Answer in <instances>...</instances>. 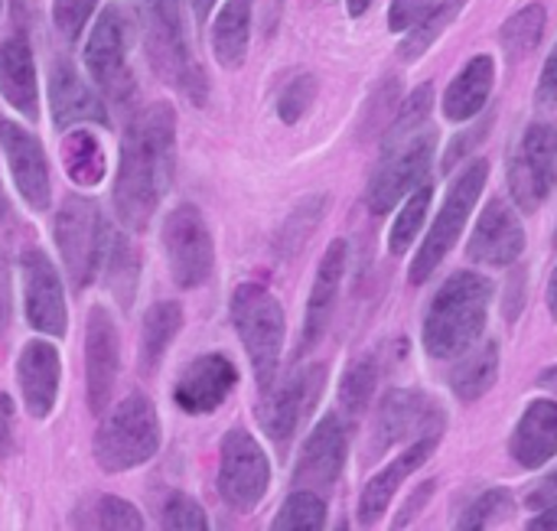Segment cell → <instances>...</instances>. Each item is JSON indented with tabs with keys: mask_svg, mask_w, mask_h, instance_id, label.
<instances>
[{
	"mask_svg": "<svg viewBox=\"0 0 557 531\" xmlns=\"http://www.w3.org/2000/svg\"><path fill=\"white\" fill-rule=\"evenodd\" d=\"M176 166V114L166 101L144 108L121 144L114 209L131 232H144L160 209Z\"/></svg>",
	"mask_w": 557,
	"mask_h": 531,
	"instance_id": "obj_1",
	"label": "cell"
},
{
	"mask_svg": "<svg viewBox=\"0 0 557 531\" xmlns=\"http://www.w3.org/2000/svg\"><path fill=\"white\" fill-rule=\"evenodd\" d=\"M493 284L473 271L454 274L431 300V310L424 317V349L434 359H457L467 353L483 326L490 310Z\"/></svg>",
	"mask_w": 557,
	"mask_h": 531,
	"instance_id": "obj_2",
	"label": "cell"
},
{
	"mask_svg": "<svg viewBox=\"0 0 557 531\" xmlns=\"http://www.w3.org/2000/svg\"><path fill=\"white\" fill-rule=\"evenodd\" d=\"M232 323L251 359L258 388L271 392L277 366H281V349H284L281 300L261 284H242L232 297Z\"/></svg>",
	"mask_w": 557,
	"mask_h": 531,
	"instance_id": "obj_3",
	"label": "cell"
},
{
	"mask_svg": "<svg viewBox=\"0 0 557 531\" xmlns=\"http://www.w3.org/2000/svg\"><path fill=\"white\" fill-rule=\"evenodd\" d=\"M160 450V418L147 395L124 398L95 434V460L104 473H124Z\"/></svg>",
	"mask_w": 557,
	"mask_h": 531,
	"instance_id": "obj_4",
	"label": "cell"
},
{
	"mask_svg": "<svg viewBox=\"0 0 557 531\" xmlns=\"http://www.w3.org/2000/svg\"><path fill=\"white\" fill-rule=\"evenodd\" d=\"M137 3H140L144 42H147V55H150L153 69L166 82L183 88L193 104H202L206 101V78L186 49L180 0H137Z\"/></svg>",
	"mask_w": 557,
	"mask_h": 531,
	"instance_id": "obj_5",
	"label": "cell"
},
{
	"mask_svg": "<svg viewBox=\"0 0 557 531\" xmlns=\"http://www.w3.org/2000/svg\"><path fill=\"white\" fill-rule=\"evenodd\" d=\"M111 225L98 212L91 199L69 196L55 212V245L62 255V264L78 291L91 287L101 274V258L108 245Z\"/></svg>",
	"mask_w": 557,
	"mask_h": 531,
	"instance_id": "obj_6",
	"label": "cell"
},
{
	"mask_svg": "<svg viewBox=\"0 0 557 531\" xmlns=\"http://www.w3.org/2000/svg\"><path fill=\"white\" fill-rule=\"evenodd\" d=\"M486 176H490V163L473 160L454 180V186L447 193V202H444L441 215L434 219V225H431V232H428V238H424V245H421V251H418V258L411 264V284H424L437 271V264L447 258V251L460 238V232H463V225H467V219H470V212H473V206H476V199H480V193L486 186Z\"/></svg>",
	"mask_w": 557,
	"mask_h": 531,
	"instance_id": "obj_7",
	"label": "cell"
},
{
	"mask_svg": "<svg viewBox=\"0 0 557 531\" xmlns=\"http://www.w3.org/2000/svg\"><path fill=\"white\" fill-rule=\"evenodd\" d=\"M557 186V127L532 124L509 163V189L519 209L535 212Z\"/></svg>",
	"mask_w": 557,
	"mask_h": 531,
	"instance_id": "obj_8",
	"label": "cell"
},
{
	"mask_svg": "<svg viewBox=\"0 0 557 531\" xmlns=\"http://www.w3.org/2000/svg\"><path fill=\"white\" fill-rule=\"evenodd\" d=\"M163 251L176 287H199L215 264L212 232L196 206H176L163 222Z\"/></svg>",
	"mask_w": 557,
	"mask_h": 531,
	"instance_id": "obj_9",
	"label": "cell"
},
{
	"mask_svg": "<svg viewBox=\"0 0 557 531\" xmlns=\"http://www.w3.org/2000/svg\"><path fill=\"white\" fill-rule=\"evenodd\" d=\"M271 483V464L261 444L248 431H228L219 460V493L235 513H251L264 499Z\"/></svg>",
	"mask_w": 557,
	"mask_h": 531,
	"instance_id": "obj_10",
	"label": "cell"
},
{
	"mask_svg": "<svg viewBox=\"0 0 557 531\" xmlns=\"http://www.w3.org/2000/svg\"><path fill=\"white\" fill-rule=\"evenodd\" d=\"M431 153H434V134L421 131L408 144H401L392 153H382V166L375 170L369 183V209L375 215L392 212L408 193L421 189V183L431 173Z\"/></svg>",
	"mask_w": 557,
	"mask_h": 531,
	"instance_id": "obj_11",
	"label": "cell"
},
{
	"mask_svg": "<svg viewBox=\"0 0 557 531\" xmlns=\"http://www.w3.org/2000/svg\"><path fill=\"white\" fill-rule=\"evenodd\" d=\"M127 10L121 3H108L85 42V69L111 98L124 95L127 88Z\"/></svg>",
	"mask_w": 557,
	"mask_h": 531,
	"instance_id": "obj_12",
	"label": "cell"
},
{
	"mask_svg": "<svg viewBox=\"0 0 557 531\" xmlns=\"http://www.w3.org/2000/svg\"><path fill=\"white\" fill-rule=\"evenodd\" d=\"M0 150L7 157V166L13 173V183L23 202L33 212H46L52 199V183H49V163H46L42 144L26 127L13 121H0Z\"/></svg>",
	"mask_w": 557,
	"mask_h": 531,
	"instance_id": "obj_13",
	"label": "cell"
},
{
	"mask_svg": "<svg viewBox=\"0 0 557 531\" xmlns=\"http://www.w3.org/2000/svg\"><path fill=\"white\" fill-rule=\"evenodd\" d=\"M117 369H121L117 326L104 307H91L85 323V388H88V408L95 415L104 411L114 392Z\"/></svg>",
	"mask_w": 557,
	"mask_h": 531,
	"instance_id": "obj_14",
	"label": "cell"
},
{
	"mask_svg": "<svg viewBox=\"0 0 557 531\" xmlns=\"http://www.w3.org/2000/svg\"><path fill=\"white\" fill-rule=\"evenodd\" d=\"M323 382H326V366H307L304 372L287 379L284 388L271 395V402L261 411V428L277 444V450H287L300 421L313 411Z\"/></svg>",
	"mask_w": 557,
	"mask_h": 531,
	"instance_id": "obj_15",
	"label": "cell"
},
{
	"mask_svg": "<svg viewBox=\"0 0 557 531\" xmlns=\"http://www.w3.org/2000/svg\"><path fill=\"white\" fill-rule=\"evenodd\" d=\"M23 271V307L33 330L42 336H65V294L59 271L42 251H26L20 261Z\"/></svg>",
	"mask_w": 557,
	"mask_h": 531,
	"instance_id": "obj_16",
	"label": "cell"
},
{
	"mask_svg": "<svg viewBox=\"0 0 557 531\" xmlns=\"http://www.w3.org/2000/svg\"><path fill=\"white\" fill-rule=\"evenodd\" d=\"M343 464H346V431L336 415H326L300 450L294 483L300 490L330 493L343 473Z\"/></svg>",
	"mask_w": 557,
	"mask_h": 531,
	"instance_id": "obj_17",
	"label": "cell"
},
{
	"mask_svg": "<svg viewBox=\"0 0 557 531\" xmlns=\"http://www.w3.org/2000/svg\"><path fill=\"white\" fill-rule=\"evenodd\" d=\"M59 379H62L59 349L49 339H29L16 359V385H20L26 411L36 421L52 415L55 395H59Z\"/></svg>",
	"mask_w": 557,
	"mask_h": 531,
	"instance_id": "obj_18",
	"label": "cell"
},
{
	"mask_svg": "<svg viewBox=\"0 0 557 531\" xmlns=\"http://www.w3.org/2000/svg\"><path fill=\"white\" fill-rule=\"evenodd\" d=\"M235 382H238V372H235V366L225 356H219V353L199 356L180 375L173 402L186 415H212L232 395Z\"/></svg>",
	"mask_w": 557,
	"mask_h": 531,
	"instance_id": "obj_19",
	"label": "cell"
},
{
	"mask_svg": "<svg viewBox=\"0 0 557 531\" xmlns=\"http://www.w3.org/2000/svg\"><path fill=\"white\" fill-rule=\"evenodd\" d=\"M437 441H441V421H434L431 428H424V431L418 434V441H414L388 470H382V473H375V477L369 480V486H366V493H362V499H359V522H362V526H375V522L385 516V509H388V503L395 499L398 486H401L421 464H428V457L437 450Z\"/></svg>",
	"mask_w": 557,
	"mask_h": 531,
	"instance_id": "obj_20",
	"label": "cell"
},
{
	"mask_svg": "<svg viewBox=\"0 0 557 531\" xmlns=\"http://www.w3.org/2000/svg\"><path fill=\"white\" fill-rule=\"evenodd\" d=\"M525 248V232H522V222L516 219V212L493 199L486 206V212L480 215L476 222V232L467 245V255L470 261L476 264H493V268H506L512 264Z\"/></svg>",
	"mask_w": 557,
	"mask_h": 531,
	"instance_id": "obj_21",
	"label": "cell"
},
{
	"mask_svg": "<svg viewBox=\"0 0 557 531\" xmlns=\"http://www.w3.org/2000/svg\"><path fill=\"white\" fill-rule=\"evenodd\" d=\"M49 108H52V124L59 131H69V127L85 124V121H95V124L108 121L101 98L78 78V72L69 62H55V69H52Z\"/></svg>",
	"mask_w": 557,
	"mask_h": 531,
	"instance_id": "obj_22",
	"label": "cell"
},
{
	"mask_svg": "<svg viewBox=\"0 0 557 531\" xmlns=\"http://www.w3.org/2000/svg\"><path fill=\"white\" fill-rule=\"evenodd\" d=\"M512 460L525 470L545 467L557 454V402L539 398L525 408L522 421L512 431Z\"/></svg>",
	"mask_w": 557,
	"mask_h": 531,
	"instance_id": "obj_23",
	"label": "cell"
},
{
	"mask_svg": "<svg viewBox=\"0 0 557 531\" xmlns=\"http://www.w3.org/2000/svg\"><path fill=\"white\" fill-rule=\"evenodd\" d=\"M346 258H349V248L339 238V242H333L326 248V255H323V261L317 268V281H313V291H310V300H307V320H304V349L317 346L320 336L330 326L336 294H339L343 274H346Z\"/></svg>",
	"mask_w": 557,
	"mask_h": 531,
	"instance_id": "obj_24",
	"label": "cell"
},
{
	"mask_svg": "<svg viewBox=\"0 0 557 531\" xmlns=\"http://www.w3.org/2000/svg\"><path fill=\"white\" fill-rule=\"evenodd\" d=\"M0 95L20 111L26 121L39 118V88H36V62L29 42L13 36L0 46Z\"/></svg>",
	"mask_w": 557,
	"mask_h": 531,
	"instance_id": "obj_25",
	"label": "cell"
},
{
	"mask_svg": "<svg viewBox=\"0 0 557 531\" xmlns=\"http://www.w3.org/2000/svg\"><path fill=\"white\" fill-rule=\"evenodd\" d=\"M431 402L418 392H392L379 411V424H375V454L388 450L392 444H398L401 437L421 434L424 428H431V421H437V415H428Z\"/></svg>",
	"mask_w": 557,
	"mask_h": 531,
	"instance_id": "obj_26",
	"label": "cell"
},
{
	"mask_svg": "<svg viewBox=\"0 0 557 531\" xmlns=\"http://www.w3.org/2000/svg\"><path fill=\"white\" fill-rule=\"evenodd\" d=\"M496 82V65L490 55H476L467 62V69L450 82L447 98H444V114L450 121H470L473 114L483 111L490 91Z\"/></svg>",
	"mask_w": 557,
	"mask_h": 531,
	"instance_id": "obj_27",
	"label": "cell"
},
{
	"mask_svg": "<svg viewBox=\"0 0 557 531\" xmlns=\"http://www.w3.org/2000/svg\"><path fill=\"white\" fill-rule=\"evenodd\" d=\"M255 0H225L212 23V52L222 69H238L248 55Z\"/></svg>",
	"mask_w": 557,
	"mask_h": 531,
	"instance_id": "obj_28",
	"label": "cell"
},
{
	"mask_svg": "<svg viewBox=\"0 0 557 531\" xmlns=\"http://www.w3.org/2000/svg\"><path fill=\"white\" fill-rule=\"evenodd\" d=\"M183 326V307L173 300L153 304L144 317V330H140V369L153 372L163 359V353L170 349L173 336Z\"/></svg>",
	"mask_w": 557,
	"mask_h": 531,
	"instance_id": "obj_29",
	"label": "cell"
},
{
	"mask_svg": "<svg viewBox=\"0 0 557 531\" xmlns=\"http://www.w3.org/2000/svg\"><path fill=\"white\" fill-rule=\"evenodd\" d=\"M101 274L108 281V291L131 307L134 300V287H137V258L131 242L121 232H108V245H104V258H101Z\"/></svg>",
	"mask_w": 557,
	"mask_h": 531,
	"instance_id": "obj_30",
	"label": "cell"
},
{
	"mask_svg": "<svg viewBox=\"0 0 557 531\" xmlns=\"http://www.w3.org/2000/svg\"><path fill=\"white\" fill-rule=\"evenodd\" d=\"M496 372H499V346H496V343H483L473 356H467V359L457 366L450 385H454L457 398L476 402V398H483V395L493 388Z\"/></svg>",
	"mask_w": 557,
	"mask_h": 531,
	"instance_id": "obj_31",
	"label": "cell"
},
{
	"mask_svg": "<svg viewBox=\"0 0 557 531\" xmlns=\"http://www.w3.org/2000/svg\"><path fill=\"white\" fill-rule=\"evenodd\" d=\"M62 163H65L69 180L78 183V186H95L104 176L101 144L95 140V134H88L82 127H75V134L65 137V144H62Z\"/></svg>",
	"mask_w": 557,
	"mask_h": 531,
	"instance_id": "obj_32",
	"label": "cell"
},
{
	"mask_svg": "<svg viewBox=\"0 0 557 531\" xmlns=\"http://www.w3.org/2000/svg\"><path fill=\"white\" fill-rule=\"evenodd\" d=\"M542 33H545V7L542 3H532L525 10H519L506 26H503V46L509 52L512 62L525 59L535 52V46L542 42Z\"/></svg>",
	"mask_w": 557,
	"mask_h": 531,
	"instance_id": "obj_33",
	"label": "cell"
},
{
	"mask_svg": "<svg viewBox=\"0 0 557 531\" xmlns=\"http://www.w3.org/2000/svg\"><path fill=\"white\" fill-rule=\"evenodd\" d=\"M326 526V503L320 493L313 490H297L287 496V503L281 506L277 519H274V529L287 531H320Z\"/></svg>",
	"mask_w": 557,
	"mask_h": 531,
	"instance_id": "obj_34",
	"label": "cell"
},
{
	"mask_svg": "<svg viewBox=\"0 0 557 531\" xmlns=\"http://www.w3.org/2000/svg\"><path fill=\"white\" fill-rule=\"evenodd\" d=\"M431 101H434V88H431V85H421V88L405 101V108L398 111V118H395V124H392L385 144H382V153H392V150H398L401 144H408L411 137L421 134V127L428 124V114H431Z\"/></svg>",
	"mask_w": 557,
	"mask_h": 531,
	"instance_id": "obj_35",
	"label": "cell"
},
{
	"mask_svg": "<svg viewBox=\"0 0 557 531\" xmlns=\"http://www.w3.org/2000/svg\"><path fill=\"white\" fill-rule=\"evenodd\" d=\"M375 382H379L375 359H359L356 366H349V372L343 375V385H339V405L349 418L366 415V408L375 395Z\"/></svg>",
	"mask_w": 557,
	"mask_h": 531,
	"instance_id": "obj_36",
	"label": "cell"
},
{
	"mask_svg": "<svg viewBox=\"0 0 557 531\" xmlns=\"http://www.w3.org/2000/svg\"><path fill=\"white\" fill-rule=\"evenodd\" d=\"M428 206H431V186H421V189L401 206V212H398V219H395V225H392V232H388V251H392V255H405V251L411 248V242L418 238L421 222H424V215H428Z\"/></svg>",
	"mask_w": 557,
	"mask_h": 531,
	"instance_id": "obj_37",
	"label": "cell"
},
{
	"mask_svg": "<svg viewBox=\"0 0 557 531\" xmlns=\"http://www.w3.org/2000/svg\"><path fill=\"white\" fill-rule=\"evenodd\" d=\"M512 496L506 490H490L483 493L470 509L467 516L460 519V529H493V526H503L509 516H512Z\"/></svg>",
	"mask_w": 557,
	"mask_h": 531,
	"instance_id": "obj_38",
	"label": "cell"
},
{
	"mask_svg": "<svg viewBox=\"0 0 557 531\" xmlns=\"http://www.w3.org/2000/svg\"><path fill=\"white\" fill-rule=\"evenodd\" d=\"M463 0H447L444 7H437L431 16H424L414 29H411V36L405 39V46H401V55L405 59H418L428 46H434V39L447 29V23L457 16V7H460Z\"/></svg>",
	"mask_w": 557,
	"mask_h": 531,
	"instance_id": "obj_39",
	"label": "cell"
},
{
	"mask_svg": "<svg viewBox=\"0 0 557 531\" xmlns=\"http://www.w3.org/2000/svg\"><path fill=\"white\" fill-rule=\"evenodd\" d=\"M95 522V529H114V531H140L144 529V519H140V513L131 506V503H124V499H117V496H101L98 503H91V513H88Z\"/></svg>",
	"mask_w": 557,
	"mask_h": 531,
	"instance_id": "obj_40",
	"label": "cell"
},
{
	"mask_svg": "<svg viewBox=\"0 0 557 531\" xmlns=\"http://www.w3.org/2000/svg\"><path fill=\"white\" fill-rule=\"evenodd\" d=\"M313 98H317V78H313V75H297V78L281 91V101H277L281 121L297 124V121L310 111Z\"/></svg>",
	"mask_w": 557,
	"mask_h": 531,
	"instance_id": "obj_41",
	"label": "cell"
},
{
	"mask_svg": "<svg viewBox=\"0 0 557 531\" xmlns=\"http://www.w3.org/2000/svg\"><path fill=\"white\" fill-rule=\"evenodd\" d=\"M163 529H180V531H206L209 519L199 509V503H193L183 493H170L163 503Z\"/></svg>",
	"mask_w": 557,
	"mask_h": 531,
	"instance_id": "obj_42",
	"label": "cell"
},
{
	"mask_svg": "<svg viewBox=\"0 0 557 531\" xmlns=\"http://www.w3.org/2000/svg\"><path fill=\"white\" fill-rule=\"evenodd\" d=\"M98 0H55L52 3V23L65 39H78L85 23L91 20Z\"/></svg>",
	"mask_w": 557,
	"mask_h": 531,
	"instance_id": "obj_43",
	"label": "cell"
},
{
	"mask_svg": "<svg viewBox=\"0 0 557 531\" xmlns=\"http://www.w3.org/2000/svg\"><path fill=\"white\" fill-rule=\"evenodd\" d=\"M431 13H434V0H392L388 26L395 33H405V29H414Z\"/></svg>",
	"mask_w": 557,
	"mask_h": 531,
	"instance_id": "obj_44",
	"label": "cell"
},
{
	"mask_svg": "<svg viewBox=\"0 0 557 531\" xmlns=\"http://www.w3.org/2000/svg\"><path fill=\"white\" fill-rule=\"evenodd\" d=\"M557 506V470H552L532 493H529V509L542 513V509H552Z\"/></svg>",
	"mask_w": 557,
	"mask_h": 531,
	"instance_id": "obj_45",
	"label": "cell"
},
{
	"mask_svg": "<svg viewBox=\"0 0 557 531\" xmlns=\"http://www.w3.org/2000/svg\"><path fill=\"white\" fill-rule=\"evenodd\" d=\"M10 317H13V287H10L7 258H3V251H0V336H3L7 326H10Z\"/></svg>",
	"mask_w": 557,
	"mask_h": 531,
	"instance_id": "obj_46",
	"label": "cell"
},
{
	"mask_svg": "<svg viewBox=\"0 0 557 531\" xmlns=\"http://www.w3.org/2000/svg\"><path fill=\"white\" fill-rule=\"evenodd\" d=\"M375 101H379V104H372V111H369V118H366V131H379L382 114H385V111H392V101H395V82H385V85L375 91Z\"/></svg>",
	"mask_w": 557,
	"mask_h": 531,
	"instance_id": "obj_47",
	"label": "cell"
},
{
	"mask_svg": "<svg viewBox=\"0 0 557 531\" xmlns=\"http://www.w3.org/2000/svg\"><path fill=\"white\" fill-rule=\"evenodd\" d=\"M539 101L542 104H555L557 101V46L555 52L548 55L545 72H542V82H539Z\"/></svg>",
	"mask_w": 557,
	"mask_h": 531,
	"instance_id": "obj_48",
	"label": "cell"
},
{
	"mask_svg": "<svg viewBox=\"0 0 557 531\" xmlns=\"http://www.w3.org/2000/svg\"><path fill=\"white\" fill-rule=\"evenodd\" d=\"M529 529H535V531L557 529V506H552V509H542V516H539V519H532V522H529Z\"/></svg>",
	"mask_w": 557,
	"mask_h": 531,
	"instance_id": "obj_49",
	"label": "cell"
},
{
	"mask_svg": "<svg viewBox=\"0 0 557 531\" xmlns=\"http://www.w3.org/2000/svg\"><path fill=\"white\" fill-rule=\"evenodd\" d=\"M212 3H215V0H193V13H196V20H199V23H206V16H209Z\"/></svg>",
	"mask_w": 557,
	"mask_h": 531,
	"instance_id": "obj_50",
	"label": "cell"
},
{
	"mask_svg": "<svg viewBox=\"0 0 557 531\" xmlns=\"http://www.w3.org/2000/svg\"><path fill=\"white\" fill-rule=\"evenodd\" d=\"M548 310H552V317L557 320V268L555 274H552V284H548Z\"/></svg>",
	"mask_w": 557,
	"mask_h": 531,
	"instance_id": "obj_51",
	"label": "cell"
},
{
	"mask_svg": "<svg viewBox=\"0 0 557 531\" xmlns=\"http://www.w3.org/2000/svg\"><path fill=\"white\" fill-rule=\"evenodd\" d=\"M372 0H346V7H349V13L352 16H359V13H366V7H369Z\"/></svg>",
	"mask_w": 557,
	"mask_h": 531,
	"instance_id": "obj_52",
	"label": "cell"
},
{
	"mask_svg": "<svg viewBox=\"0 0 557 531\" xmlns=\"http://www.w3.org/2000/svg\"><path fill=\"white\" fill-rule=\"evenodd\" d=\"M3 215H7V199H3V189H0V222H3Z\"/></svg>",
	"mask_w": 557,
	"mask_h": 531,
	"instance_id": "obj_53",
	"label": "cell"
},
{
	"mask_svg": "<svg viewBox=\"0 0 557 531\" xmlns=\"http://www.w3.org/2000/svg\"><path fill=\"white\" fill-rule=\"evenodd\" d=\"M555 245H557V232H555Z\"/></svg>",
	"mask_w": 557,
	"mask_h": 531,
	"instance_id": "obj_54",
	"label": "cell"
}]
</instances>
